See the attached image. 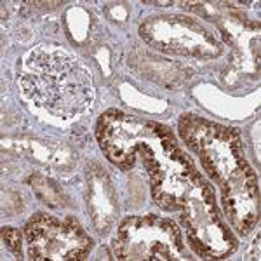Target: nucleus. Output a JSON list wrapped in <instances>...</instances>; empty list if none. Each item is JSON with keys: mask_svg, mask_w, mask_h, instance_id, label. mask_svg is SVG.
<instances>
[{"mask_svg": "<svg viewBox=\"0 0 261 261\" xmlns=\"http://www.w3.org/2000/svg\"><path fill=\"white\" fill-rule=\"evenodd\" d=\"M115 192L107 171L98 164L87 167V209L91 213L92 225L96 230L105 233L110 230L117 214Z\"/></svg>", "mask_w": 261, "mask_h": 261, "instance_id": "obj_8", "label": "nucleus"}, {"mask_svg": "<svg viewBox=\"0 0 261 261\" xmlns=\"http://www.w3.org/2000/svg\"><path fill=\"white\" fill-rule=\"evenodd\" d=\"M221 205L226 220L239 233L247 235L259 220L258 178L251 166L220 185Z\"/></svg>", "mask_w": 261, "mask_h": 261, "instance_id": "obj_7", "label": "nucleus"}, {"mask_svg": "<svg viewBox=\"0 0 261 261\" xmlns=\"http://www.w3.org/2000/svg\"><path fill=\"white\" fill-rule=\"evenodd\" d=\"M24 244L30 259H84L92 239L73 218H54L37 213L24 226Z\"/></svg>", "mask_w": 261, "mask_h": 261, "instance_id": "obj_6", "label": "nucleus"}, {"mask_svg": "<svg viewBox=\"0 0 261 261\" xmlns=\"http://www.w3.org/2000/svg\"><path fill=\"white\" fill-rule=\"evenodd\" d=\"M19 87L37 108L61 120L84 113L96 96L89 66L70 50L49 44L39 45L24 58Z\"/></svg>", "mask_w": 261, "mask_h": 261, "instance_id": "obj_1", "label": "nucleus"}, {"mask_svg": "<svg viewBox=\"0 0 261 261\" xmlns=\"http://www.w3.org/2000/svg\"><path fill=\"white\" fill-rule=\"evenodd\" d=\"M181 225L187 230L190 247L200 258H228L237 249V239L216 205L214 188L202 174L193 181L181 207Z\"/></svg>", "mask_w": 261, "mask_h": 261, "instance_id": "obj_2", "label": "nucleus"}, {"mask_svg": "<svg viewBox=\"0 0 261 261\" xmlns=\"http://www.w3.org/2000/svg\"><path fill=\"white\" fill-rule=\"evenodd\" d=\"M113 254L117 259H181L185 254L183 235L176 223L167 218L155 214L129 216L117 230Z\"/></svg>", "mask_w": 261, "mask_h": 261, "instance_id": "obj_4", "label": "nucleus"}, {"mask_svg": "<svg viewBox=\"0 0 261 261\" xmlns=\"http://www.w3.org/2000/svg\"><path fill=\"white\" fill-rule=\"evenodd\" d=\"M179 134L188 148L195 151L204 171L218 187L249 166L244 159L242 140L235 129L195 115H183L179 120Z\"/></svg>", "mask_w": 261, "mask_h": 261, "instance_id": "obj_3", "label": "nucleus"}, {"mask_svg": "<svg viewBox=\"0 0 261 261\" xmlns=\"http://www.w3.org/2000/svg\"><path fill=\"white\" fill-rule=\"evenodd\" d=\"M2 241H4V246L11 252L21 254V249H23V235L19 233V230L11 228V226L2 228Z\"/></svg>", "mask_w": 261, "mask_h": 261, "instance_id": "obj_9", "label": "nucleus"}, {"mask_svg": "<svg viewBox=\"0 0 261 261\" xmlns=\"http://www.w3.org/2000/svg\"><path fill=\"white\" fill-rule=\"evenodd\" d=\"M140 35L151 47L169 54L211 60L223 53L214 33L188 16H153L140 27Z\"/></svg>", "mask_w": 261, "mask_h": 261, "instance_id": "obj_5", "label": "nucleus"}]
</instances>
